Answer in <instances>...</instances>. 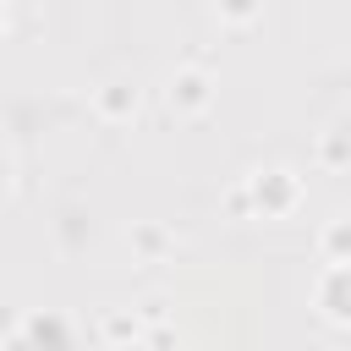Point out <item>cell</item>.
Here are the masks:
<instances>
[{"mask_svg": "<svg viewBox=\"0 0 351 351\" xmlns=\"http://www.w3.org/2000/svg\"><path fill=\"white\" fill-rule=\"evenodd\" d=\"M241 181H247V192H252V214L269 219V225L296 219L302 203H307V181H302V170H291V165H258V170L241 176Z\"/></svg>", "mask_w": 351, "mask_h": 351, "instance_id": "6da1fadb", "label": "cell"}, {"mask_svg": "<svg viewBox=\"0 0 351 351\" xmlns=\"http://www.w3.org/2000/svg\"><path fill=\"white\" fill-rule=\"evenodd\" d=\"M214 99H219V82H214V71L203 60H186V66H176L165 77V110L176 121H203L214 110Z\"/></svg>", "mask_w": 351, "mask_h": 351, "instance_id": "7a4b0ae2", "label": "cell"}, {"mask_svg": "<svg viewBox=\"0 0 351 351\" xmlns=\"http://www.w3.org/2000/svg\"><path fill=\"white\" fill-rule=\"evenodd\" d=\"M307 302L329 329H351V258H324L307 285Z\"/></svg>", "mask_w": 351, "mask_h": 351, "instance_id": "3957f363", "label": "cell"}, {"mask_svg": "<svg viewBox=\"0 0 351 351\" xmlns=\"http://www.w3.org/2000/svg\"><path fill=\"white\" fill-rule=\"evenodd\" d=\"M93 115L104 126H132L143 115V82L137 77H110L93 88Z\"/></svg>", "mask_w": 351, "mask_h": 351, "instance_id": "277c9868", "label": "cell"}, {"mask_svg": "<svg viewBox=\"0 0 351 351\" xmlns=\"http://www.w3.org/2000/svg\"><path fill=\"white\" fill-rule=\"evenodd\" d=\"M77 340V329L60 318V313H27L16 329H5V351H16V346H71Z\"/></svg>", "mask_w": 351, "mask_h": 351, "instance_id": "5b68a950", "label": "cell"}, {"mask_svg": "<svg viewBox=\"0 0 351 351\" xmlns=\"http://www.w3.org/2000/svg\"><path fill=\"white\" fill-rule=\"evenodd\" d=\"M126 247H132L137 263H165V258L176 252V230L159 225V219H137V225L126 230Z\"/></svg>", "mask_w": 351, "mask_h": 351, "instance_id": "8992f818", "label": "cell"}, {"mask_svg": "<svg viewBox=\"0 0 351 351\" xmlns=\"http://www.w3.org/2000/svg\"><path fill=\"white\" fill-rule=\"evenodd\" d=\"M99 346H143V335H148V318L137 313V307H110L104 318H99Z\"/></svg>", "mask_w": 351, "mask_h": 351, "instance_id": "52a82bcc", "label": "cell"}, {"mask_svg": "<svg viewBox=\"0 0 351 351\" xmlns=\"http://www.w3.org/2000/svg\"><path fill=\"white\" fill-rule=\"evenodd\" d=\"M313 165L318 170H346L351 165V126H324L313 137Z\"/></svg>", "mask_w": 351, "mask_h": 351, "instance_id": "ba28073f", "label": "cell"}, {"mask_svg": "<svg viewBox=\"0 0 351 351\" xmlns=\"http://www.w3.org/2000/svg\"><path fill=\"white\" fill-rule=\"evenodd\" d=\"M318 258H351V214L324 219V230H318Z\"/></svg>", "mask_w": 351, "mask_h": 351, "instance_id": "9c48e42d", "label": "cell"}, {"mask_svg": "<svg viewBox=\"0 0 351 351\" xmlns=\"http://www.w3.org/2000/svg\"><path fill=\"white\" fill-rule=\"evenodd\" d=\"M263 5H269V0H208V11H214L225 27H252V22L263 16Z\"/></svg>", "mask_w": 351, "mask_h": 351, "instance_id": "30bf717a", "label": "cell"}, {"mask_svg": "<svg viewBox=\"0 0 351 351\" xmlns=\"http://www.w3.org/2000/svg\"><path fill=\"white\" fill-rule=\"evenodd\" d=\"M22 197V154H16V143H5V203H16Z\"/></svg>", "mask_w": 351, "mask_h": 351, "instance_id": "8fae6325", "label": "cell"}, {"mask_svg": "<svg viewBox=\"0 0 351 351\" xmlns=\"http://www.w3.org/2000/svg\"><path fill=\"white\" fill-rule=\"evenodd\" d=\"M225 214H230V219H258V214H252V192H247V181H236V186L225 192Z\"/></svg>", "mask_w": 351, "mask_h": 351, "instance_id": "7c38bea8", "label": "cell"}, {"mask_svg": "<svg viewBox=\"0 0 351 351\" xmlns=\"http://www.w3.org/2000/svg\"><path fill=\"white\" fill-rule=\"evenodd\" d=\"M143 346H176V329H170V324H154V329L143 335Z\"/></svg>", "mask_w": 351, "mask_h": 351, "instance_id": "4fadbf2b", "label": "cell"}, {"mask_svg": "<svg viewBox=\"0 0 351 351\" xmlns=\"http://www.w3.org/2000/svg\"><path fill=\"white\" fill-rule=\"evenodd\" d=\"M11 5H27V0H11Z\"/></svg>", "mask_w": 351, "mask_h": 351, "instance_id": "5bb4252c", "label": "cell"}, {"mask_svg": "<svg viewBox=\"0 0 351 351\" xmlns=\"http://www.w3.org/2000/svg\"><path fill=\"white\" fill-rule=\"evenodd\" d=\"M346 77H351V66H346Z\"/></svg>", "mask_w": 351, "mask_h": 351, "instance_id": "9a60e30c", "label": "cell"}]
</instances>
